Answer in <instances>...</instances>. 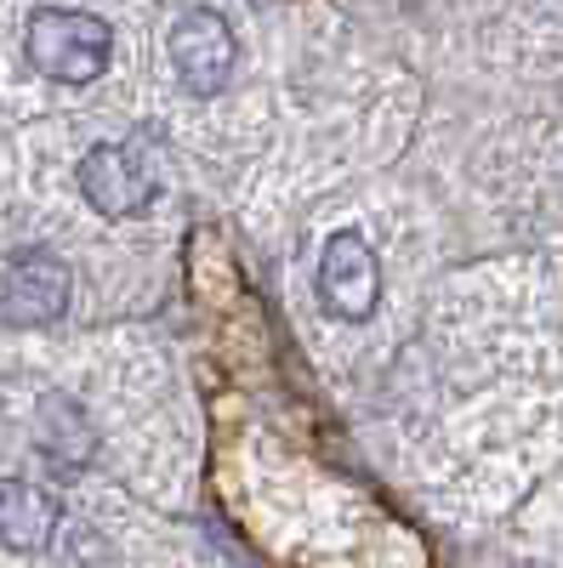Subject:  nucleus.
I'll use <instances>...</instances> for the list:
<instances>
[{
    "label": "nucleus",
    "instance_id": "nucleus-1",
    "mask_svg": "<svg viewBox=\"0 0 563 568\" xmlns=\"http://www.w3.org/2000/svg\"><path fill=\"white\" fill-rule=\"evenodd\" d=\"M114 58V29L98 12H69V7H40L29 18V63L58 80V85H86L98 80Z\"/></svg>",
    "mask_w": 563,
    "mask_h": 568
},
{
    "label": "nucleus",
    "instance_id": "nucleus-2",
    "mask_svg": "<svg viewBox=\"0 0 563 568\" xmlns=\"http://www.w3.org/2000/svg\"><path fill=\"white\" fill-rule=\"evenodd\" d=\"M80 194L103 216H137L160 194V176L143 160V142H103L80 160Z\"/></svg>",
    "mask_w": 563,
    "mask_h": 568
},
{
    "label": "nucleus",
    "instance_id": "nucleus-3",
    "mask_svg": "<svg viewBox=\"0 0 563 568\" xmlns=\"http://www.w3.org/2000/svg\"><path fill=\"white\" fill-rule=\"evenodd\" d=\"M233 58H240V45H233V29H228L222 12L194 7L171 23V63H177L182 85L194 91V98H211V91L228 85Z\"/></svg>",
    "mask_w": 563,
    "mask_h": 568
},
{
    "label": "nucleus",
    "instance_id": "nucleus-4",
    "mask_svg": "<svg viewBox=\"0 0 563 568\" xmlns=\"http://www.w3.org/2000/svg\"><path fill=\"white\" fill-rule=\"evenodd\" d=\"M375 296H382V267H375L364 233H331V245L319 256V302L336 318H370Z\"/></svg>",
    "mask_w": 563,
    "mask_h": 568
},
{
    "label": "nucleus",
    "instance_id": "nucleus-5",
    "mask_svg": "<svg viewBox=\"0 0 563 568\" xmlns=\"http://www.w3.org/2000/svg\"><path fill=\"white\" fill-rule=\"evenodd\" d=\"M0 307H7L12 324H52L69 307V267L46 251L12 256L7 284H0Z\"/></svg>",
    "mask_w": 563,
    "mask_h": 568
},
{
    "label": "nucleus",
    "instance_id": "nucleus-6",
    "mask_svg": "<svg viewBox=\"0 0 563 568\" xmlns=\"http://www.w3.org/2000/svg\"><path fill=\"white\" fill-rule=\"evenodd\" d=\"M58 500L23 484V478H0V546H12V551H40V546H52L58 535Z\"/></svg>",
    "mask_w": 563,
    "mask_h": 568
}]
</instances>
